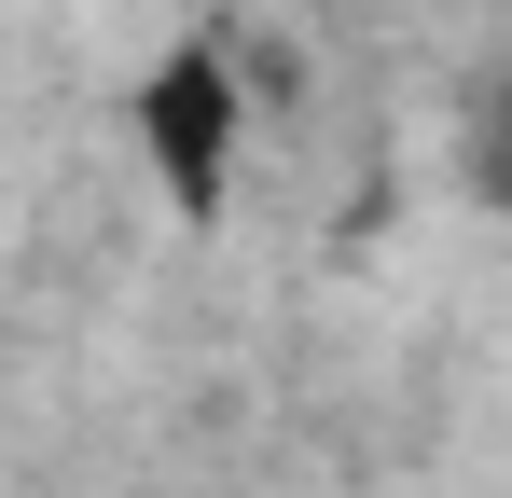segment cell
Segmentation results:
<instances>
[{
  "mask_svg": "<svg viewBox=\"0 0 512 498\" xmlns=\"http://www.w3.org/2000/svg\"><path fill=\"white\" fill-rule=\"evenodd\" d=\"M125 125H139V166H153L167 222L208 236V222L236 208V153H250V83H236V42H222V28H180L167 56L139 70Z\"/></svg>",
  "mask_w": 512,
  "mask_h": 498,
  "instance_id": "obj_1",
  "label": "cell"
},
{
  "mask_svg": "<svg viewBox=\"0 0 512 498\" xmlns=\"http://www.w3.org/2000/svg\"><path fill=\"white\" fill-rule=\"evenodd\" d=\"M457 180H471V208L512 236V56L457 97Z\"/></svg>",
  "mask_w": 512,
  "mask_h": 498,
  "instance_id": "obj_2",
  "label": "cell"
}]
</instances>
